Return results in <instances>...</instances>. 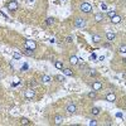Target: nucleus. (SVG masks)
I'll use <instances>...</instances> for the list:
<instances>
[{
    "mask_svg": "<svg viewBox=\"0 0 126 126\" xmlns=\"http://www.w3.org/2000/svg\"><path fill=\"white\" fill-rule=\"evenodd\" d=\"M91 10H92V5L91 4H88V3H82V4H81V12L91 13Z\"/></svg>",
    "mask_w": 126,
    "mask_h": 126,
    "instance_id": "obj_1",
    "label": "nucleus"
},
{
    "mask_svg": "<svg viewBox=\"0 0 126 126\" xmlns=\"http://www.w3.org/2000/svg\"><path fill=\"white\" fill-rule=\"evenodd\" d=\"M25 48H28V49H32V50H35L37 43L34 42V40H29V39H27V40H25Z\"/></svg>",
    "mask_w": 126,
    "mask_h": 126,
    "instance_id": "obj_2",
    "label": "nucleus"
},
{
    "mask_svg": "<svg viewBox=\"0 0 126 126\" xmlns=\"http://www.w3.org/2000/svg\"><path fill=\"white\" fill-rule=\"evenodd\" d=\"M8 9L10 10V12H15V10H18V3L15 1V0H13V1L8 3Z\"/></svg>",
    "mask_w": 126,
    "mask_h": 126,
    "instance_id": "obj_3",
    "label": "nucleus"
},
{
    "mask_svg": "<svg viewBox=\"0 0 126 126\" xmlns=\"http://www.w3.org/2000/svg\"><path fill=\"white\" fill-rule=\"evenodd\" d=\"M75 27L76 28H83V27H86V21H84V19L78 18V19H76V21H75Z\"/></svg>",
    "mask_w": 126,
    "mask_h": 126,
    "instance_id": "obj_4",
    "label": "nucleus"
},
{
    "mask_svg": "<svg viewBox=\"0 0 126 126\" xmlns=\"http://www.w3.org/2000/svg\"><path fill=\"white\" fill-rule=\"evenodd\" d=\"M66 110H67L69 113H75V112H76V110H77V106H76L73 102H72V103H68L67 107H66Z\"/></svg>",
    "mask_w": 126,
    "mask_h": 126,
    "instance_id": "obj_5",
    "label": "nucleus"
},
{
    "mask_svg": "<svg viewBox=\"0 0 126 126\" xmlns=\"http://www.w3.org/2000/svg\"><path fill=\"white\" fill-rule=\"evenodd\" d=\"M63 121H64V117H63L62 115H55L54 116V124L55 125H61Z\"/></svg>",
    "mask_w": 126,
    "mask_h": 126,
    "instance_id": "obj_6",
    "label": "nucleus"
},
{
    "mask_svg": "<svg viewBox=\"0 0 126 126\" xmlns=\"http://www.w3.org/2000/svg\"><path fill=\"white\" fill-rule=\"evenodd\" d=\"M106 101H109V102H115L116 101V96H115V93H112V92L107 93L106 95Z\"/></svg>",
    "mask_w": 126,
    "mask_h": 126,
    "instance_id": "obj_7",
    "label": "nucleus"
},
{
    "mask_svg": "<svg viewBox=\"0 0 126 126\" xmlns=\"http://www.w3.org/2000/svg\"><path fill=\"white\" fill-rule=\"evenodd\" d=\"M24 96L27 98H33L35 96V92H34V90H27L24 92Z\"/></svg>",
    "mask_w": 126,
    "mask_h": 126,
    "instance_id": "obj_8",
    "label": "nucleus"
},
{
    "mask_svg": "<svg viewBox=\"0 0 126 126\" xmlns=\"http://www.w3.org/2000/svg\"><path fill=\"white\" fill-rule=\"evenodd\" d=\"M92 88H93V91H100L102 88V83L98 82V81H96V82L92 83Z\"/></svg>",
    "mask_w": 126,
    "mask_h": 126,
    "instance_id": "obj_9",
    "label": "nucleus"
},
{
    "mask_svg": "<svg viewBox=\"0 0 126 126\" xmlns=\"http://www.w3.org/2000/svg\"><path fill=\"white\" fill-rule=\"evenodd\" d=\"M23 54L28 55V57H32V55H34V50H32V49H28V48H25V49L23 50Z\"/></svg>",
    "mask_w": 126,
    "mask_h": 126,
    "instance_id": "obj_10",
    "label": "nucleus"
},
{
    "mask_svg": "<svg viewBox=\"0 0 126 126\" xmlns=\"http://www.w3.org/2000/svg\"><path fill=\"white\" fill-rule=\"evenodd\" d=\"M111 21H112V24H118L121 21V17H118V15H115L111 18Z\"/></svg>",
    "mask_w": 126,
    "mask_h": 126,
    "instance_id": "obj_11",
    "label": "nucleus"
},
{
    "mask_svg": "<svg viewBox=\"0 0 126 126\" xmlns=\"http://www.w3.org/2000/svg\"><path fill=\"white\" fill-rule=\"evenodd\" d=\"M69 63H71V64H78V58H77L76 55H72V57L69 58Z\"/></svg>",
    "mask_w": 126,
    "mask_h": 126,
    "instance_id": "obj_12",
    "label": "nucleus"
},
{
    "mask_svg": "<svg viewBox=\"0 0 126 126\" xmlns=\"http://www.w3.org/2000/svg\"><path fill=\"white\" fill-rule=\"evenodd\" d=\"M42 81H43L44 83H49L50 81H52V78H50L48 75H43V76H42Z\"/></svg>",
    "mask_w": 126,
    "mask_h": 126,
    "instance_id": "obj_13",
    "label": "nucleus"
},
{
    "mask_svg": "<svg viewBox=\"0 0 126 126\" xmlns=\"http://www.w3.org/2000/svg\"><path fill=\"white\" fill-rule=\"evenodd\" d=\"M92 40H93L95 43H100L101 42V37L98 34H92Z\"/></svg>",
    "mask_w": 126,
    "mask_h": 126,
    "instance_id": "obj_14",
    "label": "nucleus"
},
{
    "mask_svg": "<svg viewBox=\"0 0 126 126\" xmlns=\"http://www.w3.org/2000/svg\"><path fill=\"white\" fill-rule=\"evenodd\" d=\"M95 20L96 21H102L103 20V14H101V13L96 14V15H95Z\"/></svg>",
    "mask_w": 126,
    "mask_h": 126,
    "instance_id": "obj_15",
    "label": "nucleus"
},
{
    "mask_svg": "<svg viewBox=\"0 0 126 126\" xmlns=\"http://www.w3.org/2000/svg\"><path fill=\"white\" fill-rule=\"evenodd\" d=\"M55 23V19L54 18H47V20H46V24L47 25H53Z\"/></svg>",
    "mask_w": 126,
    "mask_h": 126,
    "instance_id": "obj_16",
    "label": "nucleus"
},
{
    "mask_svg": "<svg viewBox=\"0 0 126 126\" xmlns=\"http://www.w3.org/2000/svg\"><path fill=\"white\" fill-rule=\"evenodd\" d=\"M63 75H66V76H73V72L69 68H64V69H63Z\"/></svg>",
    "mask_w": 126,
    "mask_h": 126,
    "instance_id": "obj_17",
    "label": "nucleus"
},
{
    "mask_svg": "<svg viewBox=\"0 0 126 126\" xmlns=\"http://www.w3.org/2000/svg\"><path fill=\"white\" fill-rule=\"evenodd\" d=\"M115 37H116V35H115V33H112V32L107 33V39H109L110 42H112V40L115 39Z\"/></svg>",
    "mask_w": 126,
    "mask_h": 126,
    "instance_id": "obj_18",
    "label": "nucleus"
},
{
    "mask_svg": "<svg viewBox=\"0 0 126 126\" xmlns=\"http://www.w3.org/2000/svg\"><path fill=\"white\" fill-rule=\"evenodd\" d=\"M54 67H55V68H58V69H63V64H62V62L55 61V62H54Z\"/></svg>",
    "mask_w": 126,
    "mask_h": 126,
    "instance_id": "obj_19",
    "label": "nucleus"
},
{
    "mask_svg": "<svg viewBox=\"0 0 126 126\" xmlns=\"http://www.w3.org/2000/svg\"><path fill=\"white\" fill-rule=\"evenodd\" d=\"M29 86L34 88V87H37V86H38V83H37V81H35L34 78H32L30 81H29Z\"/></svg>",
    "mask_w": 126,
    "mask_h": 126,
    "instance_id": "obj_20",
    "label": "nucleus"
},
{
    "mask_svg": "<svg viewBox=\"0 0 126 126\" xmlns=\"http://www.w3.org/2000/svg\"><path fill=\"white\" fill-rule=\"evenodd\" d=\"M20 124H21V125H30V121H29L28 118L23 117V118H21V120H20Z\"/></svg>",
    "mask_w": 126,
    "mask_h": 126,
    "instance_id": "obj_21",
    "label": "nucleus"
},
{
    "mask_svg": "<svg viewBox=\"0 0 126 126\" xmlns=\"http://www.w3.org/2000/svg\"><path fill=\"white\" fill-rule=\"evenodd\" d=\"M54 80H57L58 82H63V81H64V76L57 75V76H54Z\"/></svg>",
    "mask_w": 126,
    "mask_h": 126,
    "instance_id": "obj_22",
    "label": "nucleus"
},
{
    "mask_svg": "<svg viewBox=\"0 0 126 126\" xmlns=\"http://www.w3.org/2000/svg\"><path fill=\"white\" fill-rule=\"evenodd\" d=\"M118 52H121V53H126V46H125V44L120 46V48H118Z\"/></svg>",
    "mask_w": 126,
    "mask_h": 126,
    "instance_id": "obj_23",
    "label": "nucleus"
},
{
    "mask_svg": "<svg viewBox=\"0 0 126 126\" xmlns=\"http://www.w3.org/2000/svg\"><path fill=\"white\" fill-rule=\"evenodd\" d=\"M91 112L93 113V115H98V113H100V109H98V107H93Z\"/></svg>",
    "mask_w": 126,
    "mask_h": 126,
    "instance_id": "obj_24",
    "label": "nucleus"
},
{
    "mask_svg": "<svg viewBox=\"0 0 126 126\" xmlns=\"http://www.w3.org/2000/svg\"><path fill=\"white\" fill-rule=\"evenodd\" d=\"M90 76H91V77H95V76H97V72H96L95 69H90Z\"/></svg>",
    "mask_w": 126,
    "mask_h": 126,
    "instance_id": "obj_25",
    "label": "nucleus"
},
{
    "mask_svg": "<svg viewBox=\"0 0 126 126\" xmlns=\"http://www.w3.org/2000/svg\"><path fill=\"white\" fill-rule=\"evenodd\" d=\"M13 57L15 58V59H20V57H21V55H20V53H18V52H15V53L13 54Z\"/></svg>",
    "mask_w": 126,
    "mask_h": 126,
    "instance_id": "obj_26",
    "label": "nucleus"
},
{
    "mask_svg": "<svg viewBox=\"0 0 126 126\" xmlns=\"http://www.w3.org/2000/svg\"><path fill=\"white\" fill-rule=\"evenodd\" d=\"M88 97L95 98V97H96V91H93V92H90V93H88Z\"/></svg>",
    "mask_w": 126,
    "mask_h": 126,
    "instance_id": "obj_27",
    "label": "nucleus"
},
{
    "mask_svg": "<svg viewBox=\"0 0 126 126\" xmlns=\"http://www.w3.org/2000/svg\"><path fill=\"white\" fill-rule=\"evenodd\" d=\"M107 15H109L110 18H112V17L116 15V12H115V10H113V12H109V13H107Z\"/></svg>",
    "mask_w": 126,
    "mask_h": 126,
    "instance_id": "obj_28",
    "label": "nucleus"
},
{
    "mask_svg": "<svg viewBox=\"0 0 126 126\" xmlns=\"http://www.w3.org/2000/svg\"><path fill=\"white\" fill-rule=\"evenodd\" d=\"M66 42H67V43H71V42H73V38H72L71 35H69V37H67V38H66Z\"/></svg>",
    "mask_w": 126,
    "mask_h": 126,
    "instance_id": "obj_29",
    "label": "nucleus"
},
{
    "mask_svg": "<svg viewBox=\"0 0 126 126\" xmlns=\"http://www.w3.org/2000/svg\"><path fill=\"white\" fill-rule=\"evenodd\" d=\"M80 67L82 68V69H86V68H87V66L84 64V63H81V64H80Z\"/></svg>",
    "mask_w": 126,
    "mask_h": 126,
    "instance_id": "obj_30",
    "label": "nucleus"
},
{
    "mask_svg": "<svg viewBox=\"0 0 126 126\" xmlns=\"http://www.w3.org/2000/svg\"><path fill=\"white\" fill-rule=\"evenodd\" d=\"M101 8H102V10H106V9H107V5L102 3V4H101Z\"/></svg>",
    "mask_w": 126,
    "mask_h": 126,
    "instance_id": "obj_31",
    "label": "nucleus"
},
{
    "mask_svg": "<svg viewBox=\"0 0 126 126\" xmlns=\"http://www.w3.org/2000/svg\"><path fill=\"white\" fill-rule=\"evenodd\" d=\"M4 77V73H3V71H0V78H3Z\"/></svg>",
    "mask_w": 126,
    "mask_h": 126,
    "instance_id": "obj_32",
    "label": "nucleus"
},
{
    "mask_svg": "<svg viewBox=\"0 0 126 126\" xmlns=\"http://www.w3.org/2000/svg\"><path fill=\"white\" fill-rule=\"evenodd\" d=\"M90 124H91V125H96V124H97V122H96V121L93 120V121H91V122H90Z\"/></svg>",
    "mask_w": 126,
    "mask_h": 126,
    "instance_id": "obj_33",
    "label": "nucleus"
},
{
    "mask_svg": "<svg viewBox=\"0 0 126 126\" xmlns=\"http://www.w3.org/2000/svg\"><path fill=\"white\" fill-rule=\"evenodd\" d=\"M125 107H126V101H125Z\"/></svg>",
    "mask_w": 126,
    "mask_h": 126,
    "instance_id": "obj_34",
    "label": "nucleus"
}]
</instances>
